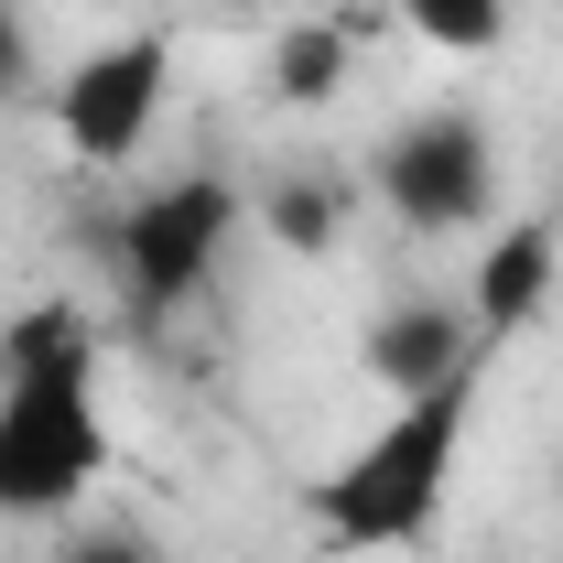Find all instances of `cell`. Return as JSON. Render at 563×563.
Instances as JSON below:
<instances>
[{
  "instance_id": "obj_1",
  "label": "cell",
  "mask_w": 563,
  "mask_h": 563,
  "mask_svg": "<svg viewBox=\"0 0 563 563\" xmlns=\"http://www.w3.org/2000/svg\"><path fill=\"white\" fill-rule=\"evenodd\" d=\"M109 477V412H98V336L87 314L44 303L0 357V520H66Z\"/></svg>"
},
{
  "instance_id": "obj_2",
  "label": "cell",
  "mask_w": 563,
  "mask_h": 563,
  "mask_svg": "<svg viewBox=\"0 0 563 563\" xmlns=\"http://www.w3.org/2000/svg\"><path fill=\"white\" fill-rule=\"evenodd\" d=\"M477 433V368L433 379L412 401H390L379 433H357L347 455L303 488V520L336 542V553H412L433 542L444 498H455V455Z\"/></svg>"
},
{
  "instance_id": "obj_3",
  "label": "cell",
  "mask_w": 563,
  "mask_h": 563,
  "mask_svg": "<svg viewBox=\"0 0 563 563\" xmlns=\"http://www.w3.org/2000/svg\"><path fill=\"white\" fill-rule=\"evenodd\" d=\"M228 239H239V185H228V174H174V185L131 196V207H120V228H109V261H120V314H131L141 336H152V325H174V314L217 282Z\"/></svg>"
},
{
  "instance_id": "obj_4",
  "label": "cell",
  "mask_w": 563,
  "mask_h": 563,
  "mask_svg": "<svg viewBox=\"0 0 563 563\" xmlns=\"http://www.w3.org/2000/svg\"><path fill=\"white\" fill-rule=\"evenodd\" d=\"M368 185L379 207L401 217L412 239H455V228H488L498 217V141L477 109H422L368 152Z\"/></svg>"
},
{
  "instance_id": "obj_5",
  "label": "cell",
  "mask_w": 563,
  "mask_h": 563,
  "mask_svg": "<svg viewBox=\"0 0 563 563\" xmlns=\"http://www.w3.org/2000/svg\"><path fill=\"white\" fill-rule=\"evenodd\" d=\"M44 109H55V141H66L76 163L120 174L141 141L163 131V109H174V33H120V44L76 55Z\"/></svg>"
},
{
  "instance_id": "obj_6",
  "label": "cell",
  "mask_w": 563,
  "mask_h": 563,
  "mask_svg": "<svg viewBox=\"0 0 563 563\" xmlns=\"http://www.w3.org/2000/svg\"><path fill=\"white\" fill-rule=\"evenodd\" d=\"M477 325H466V292L444 303V292H401V303H379L368 314V336H357V368L390 390V401H412L433 379H455V368H477Z\"/></svg>"
},
{
  "instance_id": "obj_7",
  "label": "cell",
  "mask_w": 563,
  "mask_h": 563,
  "mask_svg": "<svg viewBox=\"0 0 563 563\" xmlns=\"http://www.w3.org/2000/svg\"><path fill=\"white\" fill-rule=\"evenodd\" d=\"M553 282H563L553 217H509L488 250H477V282H466V325H477V347L531 336V325H542V303H553Z\"/></svg>"
},
{
  "instance_id": "obj_8",
  "label": "cell",
  "mask_w": 563,
  "mask_h": 563,
  "mask_svg": "<svg viewBox=\"0 0 563 563\" xmlns=\"http://www.w3.org/2000/svg\"><path fill=\"white\" fill-rule=\"evenodd\" d=\"M357 66V11H325V22H282L272 44V98L282 109H325Z\"/></svg>"
},
{
  "instance_id": "obj_9",
  "label": "cell",
  "mask_w": 563,
  "mask_h": 563,
  "mask_svg": "<svg viewBox=\"0 0 563 563\" xmlns=\"http://www.w3.org/2000/svg\"><path fill=\"white\" fill-rule=\"evenodd\" d=\"M401 22L433 55H498L509 44V0H401Z\"/></svg>"
},
{
  "instance_id": "obj_10",
  "label": "cell",
  "mask_w": 563,
  "mask_h": 563,
  "mask_svg": "<svg viewBox=\"0 0 563 563\" xmlns=\"http://www.w3.org/2000/svg\"><path fill=\"white\" fill-rule=\"evenodd\" d=\"M272 239L314 261V250L336 239V185H325V174H292V185H272Z\"/></svg>"
},
{
  "instance_id": "obj_11",
  "label": "cell",
  "mask_w": 563,
  "mask_h": 563,
  "mask_svg": "<svg viewBox=\"0 0 563 563\" xmlns=\"http://www.w3.org/2000/svg\"><path fill=\"white\" fill-rule=\"evenodd\" d=\"M33 87V33H22V11L0 0V98H22Z\"/></svg>"
},
{
  "instance_id": "obj_12",
  "label": "cell",
  "mask_w": 563,
  "mask_h": 563,
  "mask_svg": "<svg viewBox=\"0 0 563 563\" xmlns=\"http://www.w3.org/2000/svg\"><path fill=\"white\" fill-rule=\"evenodd\" d=\"M55 563H152V553H141L131 531H76V542H66Z\"/></svg>"
},
{
  "instance_id": "obj_13",
  "label": "cell",
  "mask_w": 563,
  "mask_h": 563,
  "mask_svg": "<svg viewBox=\"0 0 563 563\" xmlns=\"http://www.w3.org/2000/svg\"><path fill=\"white\" fill-rule=\"evenodd\" d=\"M553 498H563V477H553Z\"/></svg>"
}]
</instances>
